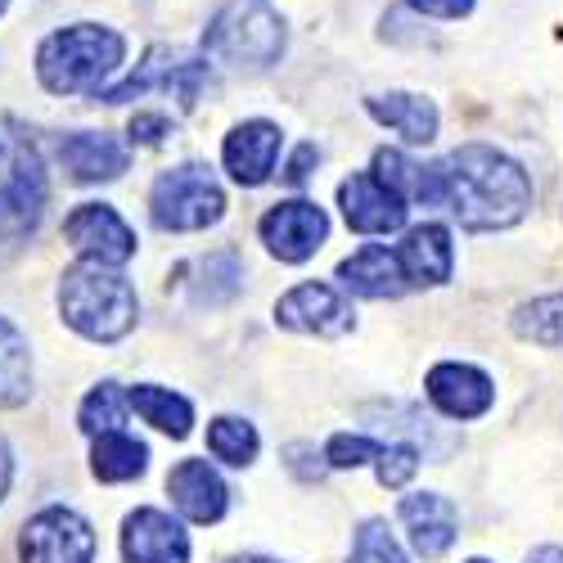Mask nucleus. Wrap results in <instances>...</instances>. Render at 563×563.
I'll list each match as a JSON object with an SVG mask.
<instances>
[{
    "label": "nucleus",
    "instance_id": "f257e3e1",
    "mask_svg": "<svg viewBox=\"0 0 563 563\" xmlns=\"http://www.w3.org/2000/svg\"><path fill=\"white\" fill-rule=\"evenodd\" d=\"M438 208L464 230H509L532 208V180L496 145H460L438 158Z\"/></svg>",
    "mask_w": 563,
    "mask_h": 563
},
{
    "label": "nucleus",
    "instance_id": "f03ea898",
    "mask_svg": "<svg viewBox=\"0 0 563 563\" xmlns=\"http://www.w3.org/2000/svg\"><path fill=\"white\" fill-rule=\"evenodd\" d=\"M59 311L68 320V330H77L81 339L118 343V339H126L135 330L140 298H135V285L118 266L81 257L59 279Z\"/></svg>",
    "mask_w": 563,
    "mask_h": 563
},
{
    "label": "nucleus",
    "instance_id": "7ed1b4c3",
    "mask_svg": "<svg viewBox=\"0 0 563 563\" xmlns=\"http://www.w3.org/2000/svg\"><path fill=\"white\" fill-rule=\"evenodd\" d=\"M126 41L100 23H73L36 45V81L51 96H96L122 68Z\"/></svg>",
    "mask_w": 563,
    "mask_h": 563
},
{
    "label": "nucleus",
    "instance_id": "20e7f679",
    "mask_svg": "<svg viewBox=\"0 0 563 563\" xmlns=\"http://www.w3.org/2000/svg\"><path fill=\"white\" fill-rule=\"evenodd\" d=\"M289 51V23L271 0H221L203 27V55L240 73H266Z\"/></svg>",
    "mask_w": 563,
    "mask_h": 563
},
{
    "label": "nucleus",
    "instance_id": "39448f33",
    "mask_svg": "<svg viewBox=\"0 0 563 563\" xmlns=\"http://www.w3.org/2000/svg\"><path fill=\"white\" fill-rule=\"evenodd\" d=\"M51 203L41 150L23 122H0V240H27Z\"/></svg>",
    "mask_w": 563,
    "mask_h": 563
},
{
    "label": "nucleus",
    "instance_id": "423d86ee",
    "mask_svg": "<svg viewBox=\"0 0 563 563\" xmlns=\"http://www.w3.org/2000/svg\"><path fill=\"white\" fill-rule=\"evenodd\" d=\"M150 217L158 230L172 234H195L225 217V190L203 163H180L163 172L150 190Z\"/></svg>",
    "mask_w": 563,
    "mask_h": 563
},
{
    "label": "nucleus",
    "instance_id": "0eeeda50",
    "mask_svg": "<svg viewBox=\"0 0 563 563\" xmlns=\"http://www.w3.org/2000/svg\"><path fill=\"white\" fill-rule=\"evenodd\" d=\"M208 77H212V64H208V59L180 55V51H172V45H154V51L135 64V73H126V77L113 81V86H100L96 100H104V104H126V100L150 96V90H167V96H176V104L190 113V109L199 104V90H203Z\"/></svg>",
    "mask_w": 563,
    "mask_h": 563
},
{
    "label": "nucleus",
    "instance_id": "6e6552de",
    "mask_svg": "<svg viewBox=\"0 0 563 563\" xmlns=\"http://www.w3.org/2000/svg\"><path fill=\"white\" fill-rule=\"evenodd\" d=\"M23 563H96V532L77 509L51 505L36 519H27L19 537Z\"/></svg>",
    "mask_w": 563,
    "mask_h": 563
},
{
    "label": "nucleus",
    "instance_id": "1a4fd4ad",
    "mask_svg": "<svg viewBox=\"0 0 563 563\" xmlns=\"http://www.w3.org/2000/svg\"><path fill=\"white\" fill-rule=\"evenodd\" d=\"M257 234H262L271 257L298 266V262L316 257V249L330 240V217H324V208H316L307 199H285L257 221Z\"/></svg>",
    "mask_w": 563,
    "mask_h": 563
},
{
    "label": "nucleus",
    "instance_id": "9d476101",
    "mask_svg": "<svg viewBox=\"0 0 563 563\" xmlns=\"http://www.w3.org/2000/svg\"><path fill=\"white\" fill-rule=\"evenodd\" d=\"M64 240L81 257H96V262H109V266H122V262L135 257V230L109 203H81V208H73V217L64 221Z\"/></svg>",
    "mask_w": 563,
    "mask_h": 563
},
{
    "label": "nucleus",
    "instance_id": "9b49d317",
    "mask_svg": "<svg viewBox=\"0 0 563 563\" xmlns=\"http://www.w3.org/2000/svg\"><path fill=\"white\" fill-rule=\"evenodd\" d=\"M339 208H343V221L356 234H393V230L406 225V212H410L406 199L374 172H352L339 185Z\"/></svg>",
    "mask_w": 563,
    "mask_h": 563
},
{
    "label": "nucleus",
    "instance_id": "f8f14e48",
    "mask_svg": "<svg viewBox=\"0 0 563 563\" xmlns=\"http://www.w3.org/2000/svg\"><path fill=\"white\" fill-rule=\"evenodd\" d=\"M275 320L285 330H298V334H320V339H339L352 330V302L330 289V285H298L289 289L285 298L275 302Z\"/></svg>",
    "mask_w": 563,
    "mask_h": 563
},
{
    "label": "nucleus",
    "instance_id": "ddd939ff",
    "mask_svg": "<svg viewBox=\"0 0 563 563\" xmlns=\"http://www.w3.org/2000/svg\"><path fill=\"white\" fill-rule=\"evenodd\" d=\"M279 145H285V135H279L275 122L249 118V122H240V126L225 135L221 163H225V172H230L234 185H244V190H257V185H266V180L275 176Z\"/></svg>",
    "mask_w": 563,
    "mask_h": 563
},
{
    "label": "nucleus",
    "instance_id": "4468645a",
    "mask_svg": "<svg viewBox=\"0 0 563 563\" xmlns=\"http://www.w3.org/2000/svg\"><path fill=\"white\" fill-rule=\"evenodd\" d=\"M126 563H190V537L163 509H135L122 523Z\"/></svg>",
    "mask_w": 563,
    "mask_h": 563
},
{
    "label": "nucleus",
    "instance_id": "2eb2a0df",
    "mask_svg": "<svg viewBox=\"0 0 563 563\" xmlns=\"http://www.w3.org/2000/svg\"><path fill=\"white\" fill-rule=\"evenodd\" d=\"M429 401L451 415V419H478L492 410L496 401V384L478 365H460V361H442L429 369Z\"/></svg>",
    "mask_w": 563,
    "mask_h": 563
},
{
    "label": "nucleus",
    "instance_id": "dca6fc26",
    "mask_svg": "<svg viewBox=\"0 0 563 563\" xmlns=\"http://www.w3.org/2000/svg\"><path fill=\"white\" fill-rule=\"evenodd\" d=\"M397 262H401L406 285H415V289L446 285L451 266H455L451 230H446L442 221H424V225L406 230V240H401V249H397Z\"/></svg>",
    "mask_w": 563,
    "mask_h": 563
},
{
    "label": "nucleus",
    "instance_id": "f3484780",
    "mask_svg": "<svg viewBox=\"0 0 563 563\" xmlns=\"http://www.w3.org/2000/svg\"><path fill=\"white\" fill-rule=\"evenodd\" d=\"M397 514H401V523H406V532H410L415 554H424V559H442V554L455 545V537H460V514H455V505H451L446 496H438V492H415V496H406V500L397 505Z\"/></svg>",
    "mask_w": 563,
    "mask_h": 563
},
{
    "label": "nucleus",
    "instance_id": "a211bd4d",
    "mask_svg": "<svg viewBox=\"0 0 563 563\" xmlns=\"http://www.w3.org/2000/svg\"><path fill=\"white\" fill-rule=\"evenodd\" d=\"M167 492H172V505L190 523H217L230 505V492L208 460H180L167 474Z\"/></svg>",
    "mask_w": 563,
    "mask_h": 563
},
{
    "label": "nucleus",
    "instance_id": "6ab92c4d",
    "mask_svg": "<svg viewBox=\"0 0 563 563\" xmlns=\"http://www.w3.org/2000/svg\"><path fill=\"white\" fill-rule=\"evenodd\" d=\"M365 113L379 122V126L397 131L406 145H433L438 126H442L438 104L429 96H410V90H384V96H365Z\"/></svg>",
    "mask_w": 563,
    "mask_h": 563
},
{
    "label": "nucleus",
    "instance_id": "aec40b11",
    "mask_svg": "<svg viewBox=\"0 0 563 563\" xmlns=\"http://www.w3.org/2000/svg\"><path fill=\"white\" fill-rule=\"evenodd\" d=\"M59 163L77 185H104L126 172V150L104 131H73L59 140Z\"/></svg>",
    "mask_w": 563,
    "mask_h": 563
},
{
    "label": "nucleus",
    "instance_id": "412c9836",
    "mask_svg": "<svg viewBox=\"0 0 563 563\" xmlns=\"http://www.w3.org/2000/svg\"><path fill=\"white\" fill-rule=\"evenodd\" d=\"M339 279H343V289L356 294V298H401L410 289L397 253L384 249V244H365L352 257H343L339 262Z\"/></svg>",
    "mask_w": 563,
    "mask_h": 563
},
{
    "label": "nucleus",
    "instance_id": "4be33fe9",
    "mask_svg": "<svg viewBox=\"0 0 563 563\" xmlns=\"http://www.w3.org/2000/svg\"><path fill=\"white\" fill-rule=\"evenodd\" d=\"M244 289V262L234 253H208L180 271V294L195 307H221Z\"/></svg>",
    "mask_w": 563,
    "mask_h": 563
},
{
    "label": "nucleus",
    "instance_id": "5701e85b",
    "mask_svg": "<svg viewBox=\"0 0 563 563\" xmlns=\"http://www.w3.org/2000/svg\"><path fill=\"white\" fill-rule=\"evenodd\" d=\"M150 468V446L135 442L131 433L122 429H109V433H96V451H90V474L100 483H131Z\"/></svg>",
    "mask_w": 563,
    "mask_h": 563
},
{
    "label": "nucleus",
    "instance_id": "b1692460",
    "mask_svg": "<svg viewBox=\"0 0 563 563\" xmlns=\"http://www.w3.org/2000/svg\"><path fill=\"white\" fill-rule=\"evenodd\" d=\"M126 406L145 419V424H154L158 433L167 438H190V424H195V406L185 401L180 393L172 388H154V384H140L126 393Z\"/></svg>",
    "mask_w": 563,
    "mask_h": 563
},
{
    "label": "nucleus",
    "instance_id": "393cba45",
    "mask_svg": "<svg viewBox=\"0 0 563 563\" xmlns=\"http://www.w3.org/2000/svg\"><path fill=\"white\" fill-rule=\"evenodd\" d=\"M32 397V352L10 320H0V410H14Z\"/></svg>",
    "mask_w": 563,
    "mask_h": 563
},
{
    "label": "nucleus",
    "instance_id": "a878e982",
    "mask_svg": "<svg viewBox=\"0 0 563 563\" xmlns=\"http://www.w3.org/2000/svg\"><path fill=\"white\" fill-rule=\"evenodd\" d=\"M509 324H514V334L519 339L563 352V294H550V298H537V302L519 307Z\"/></svg>",
    "mask_w": 563,
    "mask_h": 563
},
{
    "label": "nucleus",
    "instance_id": "bb28decb",
    "mask_svg": "<svg viewBox=\"0 0 563 563\" xmlns=\"http://www.w3.org/2000/svg\"><path fill=\"white\" fill-rule=\"evenodd\" d=\"M257 446H262V438H257V429L249 424V419H234V415L212 419V429H208V451H212L217 460H225V464H234V468H244V464L257 460Z\"/></svg>",
    "mask_w": 563,
    "mask_h": 563
},
{
    "label": "nucleus",
    "instance_id": "cd10ccee",
    "mask_svg": "<svg viewBox=\"0 0 563 563\" xmlns=\"http://www.w3.org/2000/svg\"><path fill=\"white\" fill-rule=\"evenodd\" d=\"M126 393H122V384H113V379H104L100 388H90V397L81 401V410H77V424H81V433H109V429H122L126 424Z\"/></svg>",
    "mask_w": 563,
    "mask_h": 563
},
{
    "label": "nucleus",
    "instance_id": "c85d7f7f",
    "mask_svg": "<svg viewBox=\"0 0 563 563\" xmlns=\"http://www.w3.org/2000/svg\"><path fill=\"white\" fill-rule=\"evenodd\" d=\"M347 563H406V550L397 545V537L388 532L384 519H365L356 528V545Z\"/></svg>",
    "mask_w": 563,
    "mask_h": 563
},
{
    "label": "nucleus",
    "instance_id": "c756f323",
    "mask_svg": "<svg viewBox=\"0 0 563 563\" xmlns=\"http://www.w3.org/2000/svg\"><path fill=\"white\" fill-rule=\"evenodd\" d=\"M379 442L374 438H361V433H339L330 438V446H324V460H330L334 468H356V464H369V460H379Z\"/></svg>",
    "mask_w": 563,
    "mask_h": 563
},
{
    "label": "nucleus",
    "instance_id": "7c9ffc66",
    "mask_svg": "<svg viewBox=\"0 0 563 563\" xmlns=\"http://www.w3.org/2000/svg\"><path fill=\"white\" fill-rule=\"evenodd\" d=\"M415 474H419V451H415V446L401 442V446L379 451V483H384V487L397 492V487H406Z\"/></svg>",
    "mask_w": 563,
    "mask_h": 563
},
{
    "label": "nucleus",
    "instance_id": "2f4dec72",
    "mask_svg": "<svg viewBox=\"0 0 563 563\" xmlns=\"http://www.w3.org/2000/svg\"><path fill=\"white\" fill-rule=\"evenodd\" d=\"M401 5H406L410 14H419V19L460 23V19H468V14H474V5H478V0H401Z\"/></svg>",
    "mask_w": 563,
    "mask_h": 563
},
{
    "label": "nucleus",
    "instance_id": "473e14b6",
    "mask_svg": "<svg viewBox=\"0 0 563 563\" xmlns=\"http://www.w3.org/2000/svg\"><path fill=\"white\" fill-rule=\"evenodd\" d=\"M126 135H131V145H150L154 150V145H163V140L172 135V122L163 113H135Z\"/></svg>",
    "mask_w": 563,
    "mask_h": 563
},
{
    "label": "nucleus",
    "instance_id": "72a5a7b5",
    "mask_svg": "<svg viewBox=\"0 0 563 563\" xmlns=\"http://www.w3.org/2000/svg\"><path fill=\"white\" fill-rule=\"evenodd\" d=\"M316 163H320V150H316V145H298V154L289 158V167L279 172V176H285V185H307Z\"/></svg>",
    "mask_w": 563,
    "mask_h": 563
},
{
    "label": "nucleus",
    "instance_id": "f704fd0d",
    "mask_svg": "<svg viewBox=\"0 0 563 563\" xmlns=\"http://www.w3.org/2000/svg\"><path fill=\"white\" fill-rule=\"evenodd\" d=\"M10 483H14V451H10V442H5V438H0V500H5Z\"/></svg>",
    "mask_w": 563,
    "mask_h": 563
},
{
    "label": "nucleus",
    "instance_id": "c9c22d12",
    "mask_svg": "<svg viewBox=\"0 0 563 563\" xmlns=\"http://www.w3.org/2000/svg\"><path fill=\"white\" fill-rule=\"evenodd\" d=\"M528 563H563V545H545V550H537Z\"/></svg>",
    "mask_w": 563,
    "mask_h": 563
},
{
    "label": "nucleus",
    "instance_id": "e433bc0d",
    "mask_svg": "<svg viewBox=\"0 0 563 563\" xmlns=\"http://www.w3.org/2000/svg\"><path fill=\"white\" fill-rule=\"evenodd\" d=\"M230 563H279V559H266V554H244V559H230Z\"/></svg>",
    "mask_w": 563,
    "mask_h": 563
},
{
    "label": "nucleus",
    "instance_id": "4c0bfd02",
    "mask_svg": "<svg viewBox=\"0 0 563 563\" xmlns=\"http://www.w3.org/2000/svg\"><path fill=\"white\" fill-rule=\"evenodd\" d=\"M5 5H10V0H0V14H5Z\"/></svg>",
    "mask_w": 563,
    "mask_h": 563
},
{
    "label": "nucleus",
    "instance_id": "58836bf2",
    "mask_svg": "<svg viewBox=\"0 0 563 563\" xmlns=\"http://www.w3.org/2000/svg\"><path fill=\"white\" fill-rule=\"evenodd\" d=\"M468 563H487V559H468Z\"/></svg>",
    "mask_w": 563,
    "mask_h": 563
}]
</instances>
